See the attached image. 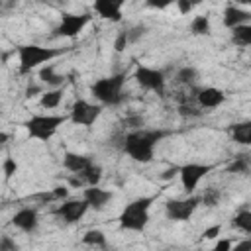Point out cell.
Masks as SVG:
<instances>
[{
  "label": "cell",
  "instance_id": "obj_1",
  "mask_svg": "<svg viewBox=\"0 0 251 251\" xmlns=\"http://www.w3.org/2000/svg\"><path fill=\"white\" fill-rule=\"evenodd\" d=\"M167 135H171L169 129H147V127L129 129L127 133H124L122 151L127 153L137 163H149L153 159V151L157 143L163 141Z\"/></svg>",
  "mask_w": 251,
  "mask_h": 251
},
{
  "label": "cell",
  "instance_id": "obj_2",
  "mask_svg": "<svg viewBox=\"0 0 251 251\" xmlns=\"http://www.w3.org/2000/svg\"><path fill=\"white\" fill-rule=\"evenodd\" d=\"M69 49L59 47H43V45H20L18 47V59H20V75H29L33 69H37L43 63H51L53 59L61 57Z\"/></svg>",
  "mask_w": 251,
  "mask_h": 251
},
{
  "label": "cell",
  "instance_id": "obj_3",
  "mask_svg": "<svg viewBox=\"0 0 251 251\" xmlns=\"http://www.w3.org/2000/svg\"><path fill=\"white\" fill-rule=\"evenodd\" d=\"M155 202V196H141L126 204L122 214L118 216V222L122 229L127 231H143L149 224V208Z\"/></svg>",
  "mask_w": 251,
  "mask_h": 251
},
{
  "label": "cell",
  "instance_id": "obj_4",
  "mask_svg": "<svg viewBox=\"0 0 251 251\" xmlns=\"http://www.w3.org/2000/svg\"><path fill=\"white\" fill-rule=\"evenodd\" d=\"M124 84H126V75L118 73V75H110L94 80L90 84V92L102 106H118L124 100V94H122Z\"/></svg>",
  "mask_w": 251,
  "mask_h": 251
},
{
  "label": "cell",
  "instance_id": "obj_5",
  "mask_svg": "<svg viewBox=\"0 0 251 251\" xmlns=\"http://www.w3.org/2000/svg\"><path fill=\"white\" fill-rule=\"evenodd\" d=\"M69 120V116H61V114H37V116H31L29 120L24 122V127L27 131L29 137L33 139H39V141H47L51 139L57 129Z\"/></svg>",
  "mask_w": 251,
  "mask_h": 251
},
{
  "label": "cell",
  "instance_id": "obj_6",
  "mask_svg": "<svg viewBox=\"0 0 251 251\" xmlns=\"http://www.w3.org/2000/svg\"><path fill=\"white\" fill-rule=\"evenodd\" d=\"M198 204H200V198L192 194L188 198H171L165 202V214L173 222H186L192 218Z\"/></svg>",
  "mask_w": 251,
  "mask_h": 251
},
{
  "label": "cell",
  "instance_id": "obj_7",
  "mask_svg": "<svg viewBox=\"0 0 251 251\" xmlns=\"http://www.w3.org/2000/svg\"><path fill=\"white\" fill-rule=\"evenodd\" d=\"M102 114V104H92L88 100H75V104L71 106V114H69V120L76 126H84V127H90L94 126V122L100 118Z\"/></svg>",
  "mask_w": 251,
  "mask_h": 251
},
{
  "label": "cell",
  "instance_id": "obj_8",
  "mask_svg": "<svg viewBox=\"0 0 251 251\" xmlns=\"http://www.w3.org/2000/svg\"><path fill=\"white\" fill-rule=\"evenodd\" d=\"M133 78L145 90H153L157 94L165 92V75H163L161 69H153V67H147V65H137L135 71H133Z\"/></svg>",
  "mask_w": 251,
  "mask_h": 251
},
{
  "label": "cell",
  "instance_id": "obj_9",
  "mask_svg": "<svg viewBox=\"0 0 251 251\" xmlns=\"http://www.w3.org/2000/svg\"><path fill=\"white\" fill-rule=\"evenodd\" d=\"M90 20H92V16L88 12H84V14H63L59 25L55 27V35L73 39L90 24Z\"/></svg>",
  "mask_w": 251,
  "mask_h": 251
},
{
  "label": "cell",
  "instance_id": "obj_10",
  "mask_svg": "<svg viewBox=\"0 0 251 251\" xmlns=\"http://www.w3.org/2000/svg\"><path fill=\"white\" fill-rule=\"evenodd\" d=\"M214 169V165H202V163H186L182 167H178V175H180V184L184 188L186 194H192L198 186V182Z\"/></svg>",
  "mask_w": 251,
  "mask_h": 251
},
{
  "label": "cell",
  "instance_id": "obj_11",
  "mask_svg": "<svg viewBox=\"0 0 251 251\" xmlns=\"http://www.w3.org/2000/svg\"><path fill=\"white\" fill-rule=\"evenodd\" d=\"M88 212V204L84 198H73V200H63L55 210H53V216L61 218L63 222L67 224H76L78 220L84 218V214Z\"/></svg>",
  "mask_w": 251,
  "mask_h": 251
},
{
  "label": "cell",
  "instance_id": "obj_12",
  "mask_svg": "<svg viewBox=\"0 0 251 251\" xmlns=\"http://www.w3.org/2000/svg\"><path fill=\"white\" fill-rule=\"evenodd\" d=\"M12 226L25 231V233H31L37 229L39 226V216H37V210L35 208H22L18 210L14 216H12Z\"/></svg>",
  "mask_w": 251,
  "mask_h": 251
},
{
  "label": "cell",
  "instance_id": "obj_13",
  "mask_svg": "<svg viewBox=\"0 0 251 251\" xmlns=\"http://www.w3.org/2000/svg\"><path fill=\"white\" fill-rule=\"evenodd\" d=\"M126 0H94V12L102 20L120 22L122 20V8Z\"/></svg>",
  "mask_w": 251,
  "mask_h": 251
},
{
  "label": "cell",
  "instance_id": "obj_14",
  "mask_svg": "<svg viewBox=\"0 0 251 251\" xmlns=\"http://www.w3.org/2000/svg\"><path fill=\"white\" fill-rule=\"evenodd\" d=\"M82 198L86 200L88 208H94V210H102L112 198L114 194L106 188H100L98 184H92V186H86L84 192H82Z\"/></svg>",
  "mask_w": 251,
  "mask_h": 251
},
{
  "label": "cell",
  "instance_id": "obj_15",
  "mask_svg": "<svg viewBox=\"0 0 251 251\" xmlns=\"http://www.w3.org/2000/svg\"><path fill=\"white\" fill-rule=\"evenodd\" d=\"M196 102L200 104V108H218L220 104L226 102V94L224 90L216 88V86H206V88H200L198 94H196Z\"/></svg>",
  "mask_w": 251,
  "mask_h": 251
},
{
  "label": "cell",
  "instance_id": "obj_16",
  "mask_svg": "<svg viewBox=\"0 0 251 251\" xmlns=\"http://www.w3.org/2000/svg\"><path fill=\"white\" fill-rule=\"evenodd\" d=\"M92 163H94V159L90 155H82V153H75V151H67L65 157H63V167L67 171H71L73 175L84 171Z\"/></svg>",
  "mask_w": 251,
  "mask_h": 251
},
{
  "label": "cell",
  "instance_id": "obj_17",
  "mask_svg": "<svg viewBox=\"0 0 251 251\" xmlns=\"http://www.w3.org/2000/svg\"><path fill=\"white\" fill-rule=\"evenodd\" d=\"M249 20H251V12L243 10L239 6H227L224 10V25L229 29L239 25V24H249Z\"/></svg>",
  "mask_w": 251,
  "mask_h": 251
},
{
  "label": "cell",
  "instance_id": "obj_18",
  "mask_svg": "<svg viewBox=\"0 0 251 251\" xmlns=\"http://www.w3.org/2000/svg\"><path fill=\"white\" fill-rule=\"evenodd\" d=\"M39 80H41L43 84L51 86V88H57V86H61V84L65 82V75L57 73L55 63H49V65H43V67L39 69Z\"/></svg>",
  "mask_w": 251,
  "mask_h": 251
},
{
  "label": "cell",
  "instance_id": "obj_19",
  "mask_svg": "<svg viewBox=\"0 0 251 251\" xmlns=\"http://www.w3.org/2000/svg\"><path fill=\"white\" fill-rule=\"evenodd\" d=\"M229 133L233 141H237L239 145H249L251 143V122H237L229 126Z\"/></svg>",
  "mask_w": 251,
  "mask_h": 251
},
{
  "label": "cell",
  "instance_id": "obj_20",
  "mask_svg": "<svg viewBox=\"0 0 251 251\" xmlns=\"http://www.w3.org/2000/svg\"><path fill=\"white\" fill-rule=\"evenodd\" d=\"M231 41L239 47L251 45V24H239L231 27Z\"/></svg>",
  "mask_w": 251,
  "mask_h": 251
},
{
  "label": "cell",
  "instance_id": "obj_21",
  "mask_svg": "<svg viewBox=\"0 0 251 251\" xmlns=\"http://www.w3.org/2000/svg\"><path fill=\"white\" fill-rule=\"evenodd\" d=\"M75 175L84 182V186H92V184H98V182H100V178H102V167L96 165V163H92V165H88L84 171L75 173Z\"/></svg>",
  "mask_w": 251,
  "mask_h": 251
},
{
  "label": "cell",
  "instance_id": "obj_22",
  "mask_svg": "<svg viewBox=\"0 0 251 251\" xmlns=\"http://www.w3.org/2000/svg\"><path fill=\"white\" fill-rule=\"evenodd\" d=\"M63 100V88L57 86V88H51V90H45L41 92V98H39V104L41 108H47V110H53L61 104Z\"/></svg>",
  "mask_w": 251,
  "mask_h": 251
},
{
  "label": "cell",
  "instance_id": "obj_23",
  "mask_svg": "<svg viewBox=\"0 0 251 251\" xmlns=\"http://www.w3.org/2000/svg\"><path fill=\"white\" fill-rule=\"evenodd\" d=\"M231 226L243 233H251V212L247 208L239 210L233 218H231Z\"/></svg>",
  "mask_w": 251,
  "mask_h": 251
},
{
  "label": "cell",
  "instance_id": "obj_24",
  "mask_svg": "<svg viewBox=\"0 0 251 251\" xmlns=\"http://www.w3.org/2000/svg\"><path fill=\"white\" fill-rule=\"evenodd\" d=\"M212 25H210V18L208 16H196L190 22V33L192 35H210Z\"/></svg>",
  "mask_w": 251,
  "mask_h": 251
},
{
  "label": "cell",
  "instance_id": "obj_25",
  "mask_svg": "<svg viewBox=\"0 0 251 251\" xmlns=\"http://www.w3.org/2000/svg\"><path fill=\"white\" fill-rule=\"evenodd\" d=\"M196 78H198V71H196L194 67H190V65L180 67V69L176 71V75H175V80H176L178 84H186V86H192V84L196 82Z\"/></svg>",
  "mask_w": 251,
  "mask_h": 251
},
{
  "label": "cell",
  "instance_id": "obj_26",
  "mask_svg": "<svg viewBox=\"0 0 251 251\" xmlns=\"http://www.w3.org/2000/svg\"><path fill=\"white\" fill-rule=\"evenodd\" d=\"M82 243L92 245V247H106V235L100 229H88L82 235Z\"/></svg>",
  "mask_w": 251,
  "mask_h": 251
},
{
  "label": "cell",
  "instance_id": "obj_27",
  "mask_svg": "<svg viewBox=\"0 0 251 251\" xmlns=\"http://www.w3.org/2000/svg\"><path fill=\"white\" fill-rule=\"evenodd\" d=\"M122 127H127V129H139V127H145V118L135 114V116H126L122 120Z\"/></svg>",
  "mask_w": 251,
  "mask_h": 251
},
{
  "label": "cell",
  "instance_id": "obj_28",
  "mask_svg": "<svg viewBox=\"0 0 251 251\" xmlns=\"http://www.w3.org/2000/svg\"><path fill=\"white\" fill-rule=\"evenodd\" d=\"M145 33H147V27L143 24H137L133 27H127V41H129V45L131 43H137Z\"/></svg>",
  "mask_w": 251,
  "mask_h": 251
},
{
  "label": "cell",
  "instance_id": "obj_29",
  "mask_svg": "<svg viewBox=\"0 0 251 251\" xmlns=\"http://www.w3.org/2000/svg\"><path fill=\"white\" fill-rule=\"evenodd\" d=\"M249 171V161H247V157L245 155H241V157H235V161L227 167V173H247Z\"/></svg>",
  "mask_w": 251,
  "mask_h": 251
},
{
  "label": "cell",
  "instance_id": "obj_30",
  "mask_svg": "<svg viewBox=\"0 0 251 251\" xmlns=\"http://www.w3.org/2000/svg\"><path fill=\"white\" fill-rule=\"evenodd\" d=\"M127 45H129V41H127V29H122L116 35V39H114V49H116V53H122V51H126Z\"/></svg>",
  "mask_w": 251,
  "mask_h": 251
},
{
  "label": "cell",
  "instance_id": "obj_31",
  "mask_svg": "<svg viewBox=\"0 0 251 251\" xmlns=\"http://www.w3.org/2000/svg\"><path fill=\"white\" fill-rule=\"evenodd\" d=\"M4 178L6 180H10L14 175H16V171H18V163L12 159V157H6V161H4Z\"/></svg>",
  "mask_w": 251,
  "mask_h": 251
},
{
  "label": "cell",
  "instance_id": "obj_32",
  "mask_svg": "<svg viewBox=\"0 0 251 251\" xmlns=\"http://www.w3.org/2000/svg\"><path fill=\"white\" fill-rule=\"evenodd\" d=\"M178 114L184 116V118H196V116H200L202 112L196 110V108L190 106V104H180V106H178Z\"/></svg>",
  "mask_w": 251,
  "mask_h": 251
},
{
  "label": "cell",
  "instance_id": "obj_33",
  "mask_svg": "<svg viewBox=\"0 0 251 251\" xmlns=\"http://www.w3.org/2000/svg\"><path fill=\"white\" fill-rule=\"evenodd\" d=\"M16 249H18V243L12 237H8V235L0 237V251H16Z\"/></svg>",
  "mask_w": 251,
  "mask_h": 251
},
{
  "label": "cell",
  "instance_id": "obj_34",
  "mask_svg": "<svg viewBox=\"0 0 251 251\" xmlns=\"http://www.w3.org/2000/svg\"><path fill=\"white\" fill-rule=\"evenodd\" d=\"M43 92V88H41V84H37V82H27V86H25V98H33V96H37V94H41Z\"/></svg>",
  "mask_w": 251,
  "mask_h": 251
},
{
  "label": "cell",
  "instance_id": "obj_35",
  "mask_svg": "<svg viewBox=\"0 0 251 251\" xmlns=\"http://www.w3.org/2000/svg\"><path fill=\"white\" fill-rule=\"evenodd\" d=\"M220 231H222V226H220V224H216V226L206 227V229L202 231V237H204V239H216V237L220 235Z\"/></svg>",
  "mask_w": 251,
  "mask_h": 251
},
{
  "label": "cell",
  "instance_id": "obj_36",
  "mask_svg": "<svg viewBox=\"0 0 251 251\" xmlns=\"http://www.w3.org/2000/svg\"><path fill=\"white\" fill-rule=\"evenodd\" d=\"M218 198H220V194H218L216 190H208V192L200 198V202H204L206 206H214V204L218 202Z\"/></svg>",
  "mask_w": 251,
  "mask_h": 251
},
{
  "label": "cell",
  "instance_id": "obj_37",
  "mask_svg": "<svg viewBox=\"0 0 251 251\" xmlns=\"http://www.w3.org/2000/svg\"><path fill=\"white\" fill-rule=\"evenodd\" d=\"M175 4H176V8H178V12L182 14V16H188L190 12H192V4H190V0H175Z\"/></svg>",
  "mask_w": 251,
  "mask_h": 251
},
{
  "label": "cell",
  "instance_id": "obj_38",
  "mask_svg": "<svg viewBox=\"0 0 251 251\" xmlns=\"http://www.w3.org/2000/svg\"><path fill=\"white\" fill-rule=\"evenodd\" d=\"M149 8H155V10H165L167 6H171L175 0H145Z\"/></svg>",
  "mask_w": 251,
  "mask_h": 251
},
{
  "label": "cell",
  "instance_id": "obj_39",
  "mask_svg": "<svg viewBox=\"0 0 251 251\" xmlns=\"http://www.w3.org/2000/svg\"><path fill=\"white\" fill-rule=\"evenodd\" d=\"M67 194H69V188L67 186H55L53 192H51V198L53 200H65Z\"/></svg>",
  "mask_w": 251,
  "mask_h": 251
},
{
  "label": "cell",
  "instance_id": "obj_40",
  "mask_svg": "<svg viewBox=\"0 0 251 251\" xmlns=\"http://www.w3.org/2000/svg\"><path fill=\"white\" fill-rule=\"evenodd\" d=\"M216 251H229L231 249V239H220L216 245H214Z\"/></svg>",
  "mask_w": 251,
  "mask_h": 251
},
{
  "label": "cell",
  "instance_id": "obj_41",
  "mask_svg": "<svg viewBox=\"0 0 251 251\" xmlns=\"http://www.w3.org/2000/svg\"><path fill=\"white\" fill-rule=\"evenodd\" d=\"M176 173H178V167H171V169H167V171H165V173L161 175V178H163V180H167V178H171V176H175Z\"/></svg>",
  "mask_w": 251,
  "mask_h": 251
},
{
  "label": "cell",
  "instance_id": "obj_42",
  "mask_svg": "<svg viewBox=\"0 0 251 251\" xmlns=\"http://www.w3.org/2000/svg\"><path fill=\"white\" fill-rule=\"evenodd\" d=\"M251 247V239H247V241H241V243H237L235 245V251H241V249H249Z\"/></svg>",
  "mask_w": 251,
  "mask_h": 251
},
{
  "label": "cell",
  "instance_id": "obj_43",
  "mask_svg": "<svg viewBox=\"0 0 251 251\" xmlns=\"http://www.w3.org/2000/svg\"><path fill=\"white\" fill-rule=\"evenodd\" d=\"M202 2H204V0H190L192 6H198V4H202Z\"/></svg>",
  "mask_w": 251,
  "mask_h": 251
},
{
  "label": "cell",
  "instance_id": "obj_44",
  "mask_svg": "<svg viewBox=\"0 0 251 251\" xmlns=\"http://www.w3.org/2000/svg\"><path fill=\"white\" fill-rule=\"evenodd\" d=\"M237 2H239V4H245V6H247V4H251V0H237Z\"/></svg>",
  "mask_w": 251,
  "mask_h": 251
},
{
  "label": "cell",
  "instance_id": "obj_45",
  "mask_svg": "<svg viewBox=\"0 0 251 251\" xmlns=\"http://www.w3.org/2000/svg\"><path fill=\"white\" fill-rule=\"evenodd\" d=\"M4 139H6V133H0V143H4Z\"/></svg>",
  "mask_w": 251,
  "mask_h": 251
}]
</instances>
